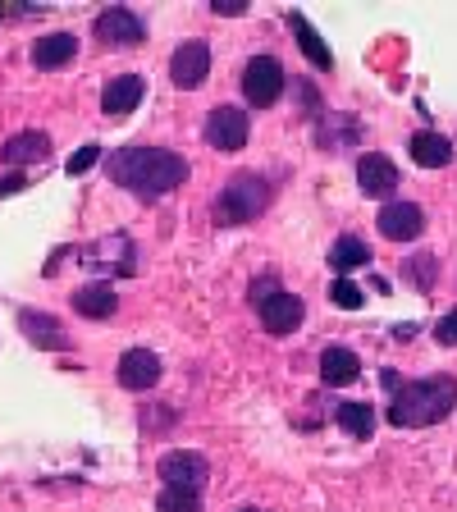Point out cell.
Instances as JSON below:
<instances>
[{"label": "cell", "mask_w": 457, "mask_h": 512, "mask_svg": "<svg viewBox=\"0 0 457 512\" xmlns=\"http://www.w3.org/2000/svg\"><path fill=\"white\" fill-rule=\"evenodd\" d=\"M403 275L412 279L416 288H430V284H435V275H439V270H435V256H407V261H403Z\"/></svg>", "instance_id": "23"}, {"label": "cell", "mask_w": 457, "mask_h": 512, "mask_svg": "<svg viewBox=\"0 0 457 512\" xmlns=\"http://www.w3.org/2000/svg\"><path fill=\"white\" fill-rule=\"evenodd\" d=\"M357 183H362L366 197H389L398 188V165L389 156H362L357 160Z\"/></svg>", "instance_id": "11"}, {"label": "cell", "mask_w": 457, "mask_h": 512, "mask_svg": "<svg viewBox=\"0 0 457 512\" xmlns=\"http://www.w3.org/2000/svg\"><path fill=\"white\" fill-rule=\"evenodd\" d=\"M46 151H51V142H46V133H14L5 147H0V160L5 165H37V160H46Z\"/></svg>", "instance_id": "17"}, {"label": "cell", "mask_w": 457, "mask_h": 512, "mask_svg": "<svg viewBox=\"0 0 457 512\" xmlns=\"http://www.w3.org/2000/svg\"><path fill=\"white\" fill-rule=\"evenodd\" d=\"M74 55H78L74 32H46V37L32 42V64H37V69H60V64H69Z\"/></svg>", "instance_id": "15"}, {"label": "cell", "mask_w": 457, "mask_h": 512, "mask_svg": "<svg viewBox=\"0 0 457 512\" xmlns=\"http://www.w3.org/2000/svg\"><path fill=\"white\" fill-rule=\"evenodd\" d=\"M247 133H252V124H247V115L238 106H215L206 115V142L215 151H243Z\"/></svg>", "instance_id": "6"}, {"label": "cell", "mask_w": 457, "mask_h": 512, "mask_svg": "<svg viewBox=\"0 0 457 512\" xmlns=\"http://www.w3.org/2000/svg\"><path fill=\"white\" fill-rule=\"evenodd\" d=\"M302 316H307V307H302L298 293H270V298L261 302V325H266L270 334H293L302 325Z\"/></svg>", "instance_id": "10"}, {"label": "cell", "mask_w": 457, "mask_h": 512, "mask_svg": "<svg viewBox=\"0 0 457 512\" xmlns=\"http://www.w3.org/2000/svg\"><path fill=\"white\" fill-rule=\"evenodd\" d=\"M453 407H457V380L430 375V380L398 384L394 403H389V421H394V426H435Z\"/></svg>", "instance_id": "2"}, {"label": "cell", "mask_w": 457, "mask_h": 512, "mask_svg": "<svg viewBox=\"0 0 457 512\" xmlns=\"http://www.w3.org/2000/svg\"><path fill=\"white\" fill-rule=\"evenodd\" d=\"M279 92H284V64L275 60V55H252L243 69V96L247 106L266 110L279 101Z\"/></svg>", "instance_id": "4"}, {"label": "cell", "mask_w": 457, "mask_h": 512, "mask_svg": "<svg viewBox=\"0 0 457 512\" xmlns=\"http://www.w3.org/2000/svg\"><path fill=\"white\" fill-rule=\"evenodd\" d=\"M147 28H142L138 14H128L124 5H110V10L96 14V42L106 46H142Z\"/></svg>", "instance_id": "7"}, {"label": "cell", "mask_w": 457, "mask_h": 512, "mask_svg": "<svg viewBox=\"0 0 457 512\" xmlns=\"http://www.w3.org/2000/svg\"><path fill=\"white\" fill-rule=\"evenodd\" d=\"M330 298H334V307H348V311H357V307H362V288H357V284H348V279H339V284H334L330 288Z\"/></svg>", "instance_id": "26"}, {"label": "cell", "mask_w": 457, "mask_h": 512, "mask_svg": "<svg viewBox=\"0 0 457 512\" xmlns=\"http://www.w3.org/2000/svg\"><path fill=\"white\" fill-rule=\"evenodd\" d=\"M206 74H211V51H206V42H183L179 51H174V60H170L174 87L192 92V87L206 83Z\"/></svg>", "instance_id": "9"}, {"label": "cell", "mask_w": 457, "mask_h": 512, "mask_svg": "<svg viewBox=\"0 0 457 512\" xmlns=\"http://www.w3.org/2000/svg\"><path fill=\"white\" fill-rule=\"evenodd\" d=\"M270 288H275V293H279V284H275V279H256V284H252V302H256V307L266 302V293H270Z\"/></svg>", "instance_id": "29"}, {"label": "cell", "mask_w": 457, "mask_h": 512, "mask_svg": "<svg viewBox=\"0 0 457 512\" xmlns=\"http://www.w3.org/2000/svg\"><path fill=\"white\" fill-rule=\"evenodd\" d=\"M412 160L416 165H426V170H444L448 160H453V142L444 133H416L412 138Z\"/></svg>", "instance_id": "19"}, {"label": "cell", "mask_w": 457, "mask_h": 512, "mask_svg": "<svg viewBox=\"0 0 457 512\" xmlns=\"http://www.w3.org/2000/svg\"><path fill=\"white\" fill-rule=\"evenodd\" d=\"M243 512H261V508H243Z\"/></svg>", "instance_id": "31"}, {"label": "cell", "mask_w": 457, "mask_h": 512, "mask_svg": "<svg viewBox=\"0 0 457 512\" xmlns=\"http://www.w3.org/2000/svg\"><path fill=\"white\" fill-rule=\"evenodd\" d=\"M375 229H380L384 238H394V243H412V238H421V229H426V211L416 202H389L380 211V220H375Z\"/></svg>", "instance_id": "8"}, {"label": "cell", "mask_w": 457, "mask_h": 512, "mask_svg": "<svg viewBox=\"0 0 457 512\" xmlns=\"http://www.w3.org/2000/svg\"><path fill=\"white\" fill-rule=\"evenodd\" d=\"M197 494H179V490H160L156 499V512H197Z\"/></svg>", "instance_id": "24"}, {"label": "cell", "mask_w": 457, "mask_h": 512, "mask_svg": "<svg viewBox=\"0 0 457 512\" xmlns=\"http://www.w3.org/2000/svg\"><path fill=\"white\" fill-rule=\"evenodd\" d=\"M266 206H270V183L261 174H234V179L224 183L215 211H220L224 224H247L266 211Z\"/></svg>", "instance_id": "3"}, {"label": "cell", "mask_w": 457, "mask_h": 512, "mask_svg": "<svg viewBox=\"0 0 457 512\" xmlns=\"http://www.w3.org/2000/svg\"><path fill=\"white\" fill-rule=\"evenodd\" d=\"M357 375H362L357 352H348V348H325L320 352V380L325 384H352Z\"/></svg>", "instance_id": "18"}, {"label": "cell", "mask_w": 457, "mask_h": 512, "mask_svg": "<svg viewBox=\"0 0 457 512\" xmlns=\"http://www.w3.org/2000/svg\"><path fill=\"white\" fill-rule=\"evenodd\" d=\"M366 261H371V247H366L362 238H352V234H343L339 243L330 247V266L339 270V275H348V270H362Z\"/></svg>", "instance_id": "21"}, {"label": "cell", "mask_w": 457, "mask_h": 512, "mask_svg": "<svg viewBox=\"0 0 457 512\" xmlns=\"http://www.w3.org/2000/svg\"><path fill=\"white\" fill-rule=\"evenodd\" d=\"M160 380V357L147 348H128L124 357H119V384L124 389H151V384Z\"/></svg>", "instance_id": "13"}, {"label": "cell", "mask_w": 457, "mask_h": 512, "mask_svg": "<svg viewBox=\"0 0 457 512\" xmlns=\"http://www.w3.org/2000/svg\"><path fill=\"white\" fill-rule=\"evenodd\" d=\"M74 311H78V316H87V320L115 316V311H119L115 288H110V284H83V288L74 293Z\"/></svg>", "instance_id": "16"}, {"label": "cell", "mask_w": 457, "mask_h": 512, "mask_svg": "<svg viewBox=\"0 0 457 512\" xmlns=\"http://www.w3.org/2000/svg\"><path fill=\"white\" fill-rule=\"evenodd\" d=\"M19 330L28 334L37 348H69V334H64V325L55 316H46V311L19 307Z\"/></svg>", "instance_id": "14"}, {"label": "cell", "mask_w": 457, "mask_h": 512, "mask_svg": "<svg viewBox=\"0 0 457 512\" xmlns=\"http://www.w3.org/2000/svg\"><path fill=\"white\" fill-rule=\"evenodd\" d=\"M19 188H28V183H23V174H19V179H0V197H5V192H19Z\"/></svg>", "instance_id": "30"}, {"label": "cell", "mask_w": 457, "mask_h": 512, "mask_svg": "<svg viewBox=\"0 0 457 512\" xmlns=\"http://www.w3.org/2000/svg\"><path fill=\"white\" fill-rule=\"evenodd\" d=\"M206 476H211V467H206L202 453H165V458H160V480H165V490L197 494V499H202Z\"/></svg>", "instance_id": "5"}, {"label": "cell", "mask_w": 457, "mask_h": 512, "mask_svg": "<svg viewBox=\"0 0 457 512\" xmlns=\"http://www.w3.org/2000/svg\"><path fill=\"white\" fill-rule=\"evenodd\" d=\"M339 426L357 439H371L375 435V407L371 403H343L339 407Z\"/></svg>", "instance_id": "22"}, {"label": "cell", "mask_w": 457, "mask_h": 512, "mask_svg": "<svg viewBox=\"0 0 457 512\" xmlns=\"http://www.w3.org/2000/svg\"><path fill=\"white\" fill-rule=\"evenodd\" d=\"M211 5H215V14H224V19H234V14L247 10L243 0H211Z\"/></svg>", "instance_id": "28"}, {"label": "cell", "mask_w": 457, "mask_h": 512, "mask_svg": "<svg viewBox=\"0 0 457 512\" xmlns=\"http://www.w3.org/2000/svg\"><path fill=\"white\" fill-rule=\"evenodd\" d=\"M142 92H147V83H142V74H119L106 83V92H101V110H106L110 119L128 115V110H138Z\"/></svg>", "instance_id": "12"}, {"label": "cell", "mask_w": 457, "mask_h": 512, "mask_svg": "<svg viewBox=\"0 0 457 512\" xmlns=\"http://www.w3.org/2000/svg\"><path fill=\"white\" fill-rule=\"evenodd\" d=\"M435 339L444 343V348H453V343H457V311H448V316L435 325Z\"/></svg>", "instance_id": "27"}, {"label": "cell", "mask_w": 457, "mask_h": 512, "mask_svg": "<svg viewBox=\"0 0 457 512\" xmlns=\"http://www.w3.org/2000/svg\"><path fill=\"white\" fill-rule=\"evenodd\" d=\"M288 28H293V37H298V46H302V55H307L316 69H334V55L325 51V42H320V32L311 28L302 14H288Z\"/></svg>", "instance_id": "20"}, {"label": "cell", "mask_w": 457, "mask_h": 512, "mask_svg": "<svg viewBox=\"0 0 457 512\" xmlns=\"http://www.w3.org/2000/svg\"><path fill=\"white\" fill-rule=\"evenodd\" d=\"M96 160H101V147H96V142H87V147H78L74 156H69V165H64V170H69V174H74V179H78V174H87V170H92Z\"/></svg>", "instance_id": "25"}, {"label": "cell", "mask_w": 457, "mask_h": 512, "mask_svg": "<svg viewBox=\"0 0 457 512\" xmlns=\"http://www.w3.org/2000/svg\"><path fill=\"white\" fill-rule=\"evenodd\" d=\"M106 170L119 188L138 192V197L151 202V197H165V192H174L188 179V160L165 147H124L106 160Z\"/></svg>", "instance_id": "1"}]
</instances>
